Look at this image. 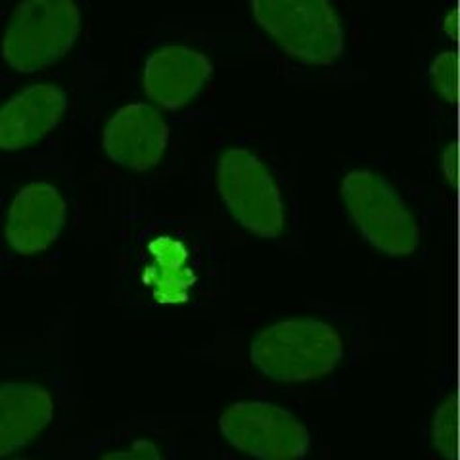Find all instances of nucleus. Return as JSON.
<instances>
[{"label": "nucleus", "instance_id": "obj_14", "mask_svg": "<svg viewBox=\"0 0 460 460\" xmlns=\"http://www.w3.org/2000/svg\"><path fill=\"white\" fill-rule=\"evenodd\" d=\"M458 409L455 392L443 394L429 420L431 449L441 460H456V436H458Z\"/></svg>", "mask_w": 460, "mask_h": 460}, {"label": "nucleus", "instance_id": "obj_4", "mask_svg": "<svg viewBox=\"0 0 460 460\" xmlns=\"http://www.w3.org/2000/svg\"><path fill=\"white\" fill-rule=\"evenodd\" d=\"M363 321L353 311L299 307L270 316L248 340L259 376L284 385L324 380L363 355Z\"/></svg>", "mask_w": 460, "mask_h": 460}, {"label": "nucleus", "instance_id": "obj_1", "mask_svg": "<svg viewBox=\"0 0 460 460\" xmlns=\"http://www.w3.org/2000/svg\"><path fill=\"white\" fill-rule=\"evenodd\" d=\"M243 29L294 84L353 83L363 66V16L349 0H240Z\"/></svg>", "mask_w": 460, "mask_h": 460}, {"label": "nucleus", "instance_id": "obj_7", "mask_svg": "<svg viewBox=\"0 0 460 460\" xmlns=\"http://www.w3.org/2000/svg\"><path fill=\"white\" fill-rule=\"evenodd\" d=\"M215 69L217 58L204 40L184 33H157L137 42L127 75L133 98L181 127L206 110Z\"/></svg>", "mask_w": 460, "mask_h": 460}, {"label": "nucleus", "instance_id": "obj_6", "mask_svg": "<svg viewBox=\"0 0 460 460\" xmlns=\"http://www.w3.org/2000/svg\"><path fill=\"white\" fill-rule=\"evenodd\" d=\"M89 29L91 0H0V84L77 64Z\"/></svg>", "mask_w": 460, "mask_h": 460}, {"label": "nucleus", "instance_id": "obj_17", "mask_svg": "<svg viewBox=\"0 0 460 460\" xmlns=\"http://www.w3.org/2000/svg\"><path fill=\"white\" fill-rule=\"evenodd\" d=\"M16 460H31V458H16Z\"/></svg>", "mask_w": 460, "mask_h": 460}, {"label": "nucleus", "instance_id": "obj_8", "mask_svg": "<svg viewBox=\"0 0 460 460\" xmlns=\"http://www.w3.org/2000/svg\"><path fill=\"white\" fill-rule=\"evenodd\" d=\"M81 60L56 74L0 84V157H33L56 148L79 118Z\"/></svg>", "mask_w": 460, "mask_h": 460}, {"label": "nucleus", "instance_id": "obj_11", "mask_svg": "<svg viewBox=\"0 0 460 460\" xmlns=\"http://www.w3.org/2000/svg\"><path fill=\"white\" fill-rule=\"evenodd\" d=\"M69 215V198L60 182L47 177L27 179L12 190L4 206L3 246L23 261L45 257L62 243Z\"/></svg>", "mask_w": 460, "mask_h": 460}, {"label": "nucleus", "instance_id": "obj_13", "mask_svg": "<svg viewBox=\"0 0 460 460\" xmlns=\"http://www.w3.org/2000/svg\"><path fill=\"white\" fill-rule=\"evenodd\" d=\"M422 89L431 118L451 121L458 102L456 39L439 33L438 45L422 67Z\"/></svg>", "mask_w": 460, "mask_h": 460}, {"label": "nucleus", "instance_id": "obj_2", "mask_svg": "<svg viewBox=\"0 0 460 460\" xmlns=\"http://www.w3.org/2000/svg\"><path fill=\"white\" fill-rule=\"evenodd\" d=\"M213 196L242 234L272 248L299 242L296 184L279 148L257 133L219 137L209 154Z\"/></svg>", "mask_w": 460, "mask_h": 460}, {"label": "nucleus", "instance_id": "obj_10", "mask_svg": "<svg viewBox=\"0 0 460 460\" xmlns=\"http://www.w3.org/2000/svg\"><path fill=\"white\" fill-rule=\"evenodd\" d=\"M221 438L252 460H305L313 431L299 414L267 399H242L226 405L217 420Z\"/></svg>", "mask_w": 460, "mask_h": 460}, {"label": "nucleus", "instance_id": "obj_16", "mask_svg": "<svg viewBox=\"0 0 460 460\" xmlns=\"http://www.w3.org/2000/svg\"><path fill=\"white\" fill-rule=\"evenodd\" d=\"M436 167L443 186H449L453 190L456 184V138L453 133L443 137L436 155Z\"/></svg>", "mask_w": 460, "mask_h": 460}, {"label": "nucleus", "instance_id": "obj_12", "mask_svg": "<svg viewBox=\"0 0 460 460\" xmlns=\"http://www.w3.org/2000/svg\"><path fill=\"white\" fill-rule=\"evenodd\" d=\"M56 395L45 382L0 384V458L31 445L56 419Z\"/></svg>", "mask_w": 460, "mask_h": 460}, {"label": "nucleus", "instance_id": "obj_3", "mask_svg": "<svg viewBox=\"0 0 460 460\" xmlns=\"http://www.w3.org/2000/svg\"><path fill=\"white\" fill-rule=\"evenodd\" d=\"M125 290L144 309L184 313L204 307L221 279L213 228L192 217L164 215L140 226L123 261Z\"/></svg>", "mask_w": 460, "mask_h": 460}, {"label": "nucleus", "instance_id": "obj_9", "mask_svg": "<svg viewBox=\"0 0 460 460\" xmlns=\"http://www.w3.org/2000/svg\"><path fill=\"white\" fill-rule=\"evenodd\" d=\"M102 160L127 177L164 172L179 152V125L152 106L128 98L102 119L98 131Z\"/></svg>", "mask_w": 460, "mask_h": 460}, {"label": "nucleus", "instance_id": "obj_15", "mask_svg": "<svg viewBox=\"0 0 460 460\" xmlns=\"http://www.w3.org/2000/svg\"><path fill=\"white\" fill-rule=\"evenodd\" d=\"M98 460H165L162 445L152 438H137L125 447L111 449Z\"/></svg>", "mask_w": 460, "mask_h": 460}, {"label": "nucleus", "instance_id": "obj_5", "mask_svg": "<svg viewBox=\"0 0 460 460\" xmlns=\"http://www.w3.org/2000/svg\"><path fill=\"white\" fill-rule=\"evenodd\" d=\"M338 194L349 223L372 252L397 265L424 261L429 219L412 182L380 160H361L340 169Z\"/></svg>", "mask_w": 460, "mask_h": 460}]
</instances>
